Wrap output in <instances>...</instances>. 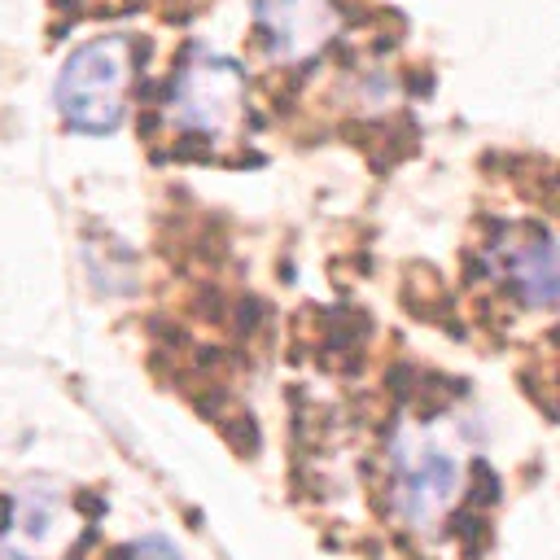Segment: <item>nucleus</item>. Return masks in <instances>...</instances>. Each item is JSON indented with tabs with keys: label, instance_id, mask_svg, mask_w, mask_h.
Listing matches in <instances>:
<instances>
[{
	"label": "nucleus",
	"instance_id": "obj_2",
	"mask_svg": "<svg viewBox=\"0 0 560 560\" xmlns=\"http://www.w3.org/2000/svg\"><path fill=\"white\" fill-rule=\"evenodd\" d=\"M245 118V70L232 57H192L171 88V122L188 136L228 140Z\"/></svg>",
	"mask_w": 560,
	"mask_h": 560
},
{
	"label": "nucleus",
	"instance_id": "obj_6",
	"mask_svg": "<svg viewBox=\"0 0 560 560\" xmlns=\"http://www.w3.org/2000/svg\"><path fill=\"white\" fill-rule=\"evenodd\" d=\"M131 560H184L166 538H158V534H149V538H140L131 551H127Z\"/></svg>",
	"mask_w": 560,
	"mask_h": 560
},
{
	"label": "nucleus",
	"instance_id": "obj_4",
	"mask_svg": "<svg viewBox=\"0 0 560 560\" xmlns=\"http://www.w3.org/2000/svg\"><path fill=\"white\" fill-rule=\"evenodd\" d=\"M254 22L271 61L302 66L337 35L341 13L332 0H254Z\"/></svg>",
	"mask_w": 560,
	"mask_h": 560
},
{
	"label": "nucleus",
	"instance_id": "obj_3",
	"mask_svg": "<svg viewBox=\"0 0 560 560\" xmlns=\"http://www.w3.org/2000/svg\"><path fill=\"white\" fill-rule=\"evenodd\" d=\"M398 459V508L407 516V525H433L459 494V464L451 451H442L438 442H420V438H398L394 446Z\"/></svg>",
	"mask_w": 560,
	"mask_h": 560
},
{
	"label": "nucleus",
	"instance_id": "obj_5",
	"mask_svg": "<svg viewBox=\"0 0 560 560\" xmlns=\"http://www.w3.org/2000/svg\"><path fill=\"white\" fill-rule=\"evenodd\" d=\"M490 254L499 262V276L512 284V293L525 306L547 311L556 302V289H560V276H556V236L547 228H534V223L503 228L494 236Z\"/></svg>",
	"mask_w": 560,
	"mask_h": 560
},
{
	"label": "nucleus",
	"instance_id": "obj_1",
	"mask_svg": "<svg viewBox=\"0 0 560 560\" xmlns=\"http://www.w3.org/2000/svg\"><path fill=\"white\" fill-rule=\"evenodd\" d=\"M136 79V39L114 31L79 44L57 74V114L83 136H105L127 114V92Z\"/></svg>",
	"mask_w": 560,
	"mask_h": 560
}]
</instances>
